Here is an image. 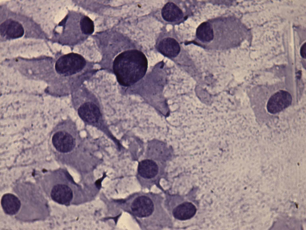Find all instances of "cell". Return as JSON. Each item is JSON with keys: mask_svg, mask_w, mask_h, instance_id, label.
I'll return each instance as SVG.
<instances>
[{"mask_svg": "<svg viewBox=\"0 0 306 230\" xmlns=\"http://www.w3.org/2000/svg\"><path fill=\"white\" fill-rule=\"evenodd\" d=\"M1 35L8 38L15 39L22 37L24 34L22 25L19 22L8 19L0 25Z\"/></svg>", "mask_w": 306, "mask_h": 230, "instance_id": "10", "label": "cell"}, {"mask_svg": "<svg viewBox=\"0 0 306 230\" xmlns=\"http://www.w3.org/2000/svg\"><path fill=\"white\" fill-rule=\"evenodd\" d=\"M163 19L169 22L178 21L182 18L183 14L181 10L174 3L169 2L165 4L161 10Z\"/></svg>", "mask_w": 306, "mask_h": 230, "instance_id": "13", "label": "cell"}, {"mask_svg": "<svg viewBox=\"0 0 306 230\" xmlns=\"http://www.w3.org/2000/svg\"><path fill=\"white\" fill-rule=\"evenodd\" d=\"M301 56L304 58L306 57V43L303 45L301 47L300 50Z\"/></svg>", "mask_w": 306, "mask_h": 230, "instance_id": "17", "label": "cell"}, {"mask_svg": "<svg viewBox=\"0 0 306 230\" xmlns=\"http://www.w3.org/2000/svg\"><path fill=\"white\" fill-rule=\"evenodd\" d=\"M148 67L146 56L136 49L120 53L115 58L113 64V72L117 82L126 87L133 85L143 77Z\"/></svg>", "mask_w": 306, "mask_h": 230, "instance_id": "2", "label": "cell"}, {"mask_svg": "<svg viewBox=\"0 0 306 230\" xmlns=\"http://www.w3.org/2000/svg\"><path fill=\"white\" fill-rule=\"evenodd\" d=\"M131 208L134 215L143 218L151 215L154 208L152 200L147 196H142L134 200L131 204Z\"/></svg>", "mask_w": 306, "mask_h": 230, "instance_id": "7", "label": "cell"}, {"mask_svg": "<svg viewBox=\"0 0 306 230\" xmlns=\"http://www.w3.org/2000/svg\"><path fill=\"white\" fill-rule=\"evenodd\" d=\"M78 114L83 121L91 124L97 122L101 115L99 108L91 102L82 104L78 109Z\"/></svg>", "mask_w": 306, "mask_h": 230, "instance_id": "8", "label": "cell"}, {"mask_svg": "<svg viewBox=\"0 0 306 230\" xmlns=\"http://www.w3.org/2000/svg\"><path fill=\"white\" fill-rule=\"evenodd\" d=\"M13 190L21 202L20 210L16 218L29 222L43 220L48 216L47 201L35 185L26 182L18 183Z\"/></svg>", "mask_w": 306, "mask_h": 230, "instance_id": "1", "label": "cell"}, {"mask_svg": "<svg viewBox=\"0 0 306 230\" xmlns=\"http://www.w3.org/2000/svg\"><path fill=\"white\" fill-rule=\"evenodd\" d=\"M291 102L290 94L286 91L281 90L273 94L269 99L267 109L270 113H278L288 107Z\"/></svg>", "mask_w": 306, "mask_h": 230, "instance_id": "6", "label": "cell"}, {"mask_svg": "<svg viewBox=\"0 0 306 230\" xmlns=\"http://www.w3.org/2000/svg\"><path fill=\"white\" fill-rule=\"evenodd\" d=\"M157 49L162 54L168 58L176 57L180 51V47L178 42L174 39L170 37L161 40L158 45Z\"/></svg>", "mask_w": 306, "mask_h": 230, "instance_id": "11", "label": "cell"}, {"mask_svg": "<svg viewBox=\"0 0 306 230\" xmlns=\"http://www.w3.org/2000/svg\"><path fill=\"white\" fill-rule=\"evenodd\" d=\"M1 205L4 213L10 216L18 214L21 208L20 200L16 194L11 193L4 194L1 199Z\"/></svg>", "mask_w": 306, "mask_h": 230, "instance_id": "9", "label": "cell"}, {"mask_svg": "<svg viewBox=\"0 0 306 230\" xmlns=\"http://www.w3.org/2000/svg\"><path fill=\"white\" fill-rule=\"evenodd\" d=\"M80 25L82 33L85 34H91L94 31L93 22L88 16H84L81 18Z\"/></svg>", "mask_w": 306, "mask_h": 230, "instance_id": "16", "label": "cell"}, {"mask_svg": "<svg viewBox=\"0 0 306 230\" xmlns=\"http://www.w3.org/2000/svg\"><path fill=\"white\" fill-rule=\"evenodd\" d=\"M64 172L60 170L50 171L39 180L42 188L51 199L59 204L68 205L72 201L73 192L64 183Z\"/></svg>", "mask_w": 306, "mask_h": 230, "instance_id": "3", "label": "cell"}, {"mask_svg": "<svg viewBox=\"0 0 306 230\" xmlns=\"http://www.w3.org/2000/svg\"><path fill=\"white\" fill-rule=\"evenodd\" d=\"M86 64V61L82 56L70 53L59 58L55 63V69L60 75L69 76L81 71Z\"/></svg>", "mask_w": 306, "mask_h": 230, "instance_id": "5", "label": "cell"}, {"mask_svg": "<svg viewBox=\"0 0 306 230\" xmlns=\"http://www.w3.org/2000/svg\"><path fill=\"white\" fill-rule=\"evenodd\" d=\"M196 208L192 203L184 202L177 206L173 211L174 217L180 220H184L192 217L196 212Z\"/></svg>", "mask_w": 306, "mask_h": 230, "instance_id": "12", "label": "cell"}, {"mask_svg": "<svg viewBox=\"0 0 306 230\" xmlns=\"http://www.w3.org/2000/svg\"><path fill=\"white\" fill-rule=\"evenodd\" d=\"M158 171V167L154 161L150 159H145L139 162L138 172L142 177L150 179L155 176Z\"/></svg>", "mask_w": 306, "mask_h": 230, "instance_id": "14", "label": "cell"}, {"mask_svg": "<svg viewBox=\"0 0 306 230\" xmlns=\"http://www.w3.org/2000/svg\"><path fill=\"white\" fill-rule=\"evenodd\" d=\"M51 151L56 158L60 155L68 153L72 150L75 141L72 136L62 128L60 125L54 127L50 137Z\"/></svg>", "mask_w": 306, "mask_h": 230, "instance_id": "4", "label": "cell"}, {"mask_svg": "<svg viewBox=\"0 0 306 230\" xmlns=\"http://www.w3.org/2000/svg\"><path fill=\"white\" fill-rule=\"evenodd\" d=\"M196 35L197 37L204 42H209L213 38L214 33L211 25L208 22L201 23L198 28Z\"/></svg>", "mask_w": 306, "mask_h": 230, "instance_id": "15", "label": "cell"}]
</instances>
